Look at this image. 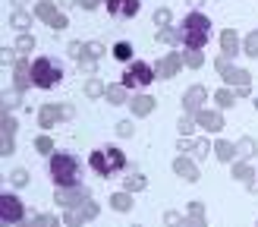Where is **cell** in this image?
I'll return each mask as SVG.
<instances>
[{"instance_id": "cell-1", "label": "cell", "mask_w": 258, "mask_h": 227, "mask_svg": "<svg viewBox=\"0 0 258 227\" xmlns=\"http://www.w3.org/2000/svg\"><path fill=\"white\" fill-rule=\"evenodd\" d=\"M176 32H179V41L186 44V50H202L211 38V19L205 13L192 10V13H186V19Z\"/></svg>"}, {"instance_id": "cell-2", "label": "cell", "mask_w": 258, "mask_h": 227, "mask_svg": "<svg viewBox=\"0 0 258 227\" xmlns=\"http://www.w3.org/2000/svg\"><path fill=\"white\" fill-rule=\"evenodd\" d=\"M47 171H50V180L57 186H82V164L70 151H54Z\"/></svg>"}, {"instance_id": "cell-3", "label": "cell", "mask_w": 258, "mask_h": 227, "mask_svg": "<svg viewBox=\"0 0 258 227\" xmlns=\"http://www.w3.org/2000/svg\"><path fill=\"white\" fill-rule=\"evenodd\" d=\"M32 82L35 88H54L63 82V70H60V63L54 57H38L32 63Z\"/></svg>"}, {"instance_id": "cell-4", "label": "cell", "mask_w": 258, "mask_h": 227, "mask_svg": "<svg viewBox=\"0 0 258 227\" xmlns=\"http://www.w3.org/2000/svg\"><path fill=\"white\" fill-rule=\"evenodd\" d=\"M154 76H158V73H154V70L148 67V63L133 60V63L126 67V73H123L120 85H123V88H148V85L154 82Z\"/></svg>"}, {"instance_id": "cell-5", "label": "cell", "mask_w": 258, "mask_h": 227, "mask_svg": "<svg viewBox=\"0 0 258 227\" xmlns=\"http://www.w3.org/2000/svg\"><path fill=\"white\" fill-rule=\"evenodd\" d=\"M214 70H217V73L224 76V82H227V85H249V82H252V76H249L246 70L233 67V63H230V60H227L224 54H221V57L214 60Z\"/></svg>"}, {"instance_id": "cell-6", "label": "cell", "mask_w": 258, "mask_h": 227, "mask_svg": "<svg viewBox=\"0 0 258 227\" xmlns=\"http://www.w3.org/2000/svg\"><path fill=\"white\" fill-rule=\"evenodd\" d=\"M92 196H88V189L85 186H60L57 193H54V202L63 208H79L82 202H88Z\"/></svg>"}, {"instance_id": "cell-7", "label": "cell", "mask_w": 258, "mask_h": 227, "mask_svg": "<svg viewBox=\"0 0 258 227\" xmlns=\"http://www.w3.org/2000/svg\"><path fill=\"white\" fill-rule=\"evenodd\" d=\"M35 16L41 19V22H47L50 29H57V32H60V29H67V25H70V19L63 16V13H60L54 4H50V0H41V4L35 7Z\"/></svg>"}, {"instance_id": "cell-8", "label": "cell", "mask_w": 258, "mask_h": 227, "mask_svg": "<svg viewBox=\"0 0 258 227\" xmlns=\"http://www.w3.org/2000/svg\"><path fill=\"white\" fill-rule=\"evenodd\" d=\"M22 202L16 199V196H10V193H4L0 196V221L4 224H19L22 221Z\"/></svg>"}, {"instance_id": "cell-9", "label": "cell", "mask_w": 258, "mask_h": 227, "mask_svg": "<svg viewBox=\"0 0 258 227\" xmlns=\"http://www.w3.org/2000/svg\"><path fill=\"white\" fill-rule=\"evenodd\" d=\"M92 218H98V202L88 199V202H82L79 208H70V214L63 218V224H67V227H79V224L92 221Z\"/></svg>"}, {"instance_id": "cell-10", "label": "cell", "mask_w": 258, "mask_h": 227, "mask_svg": "<svg viewBox=\"0 0 258 227\" xmlns=\"http://www.w3.org/2000/svg\"><path fill=\"white\" fill-rule=\"evenodd\" d=\"M205 101H208V88H205V85H192V88H186V95H183V107H186V114H199Z\"/></svg>"}, {"instance_id": "cell-11", "label": "cell", "mask_w": 258, "mask_h": 227, "mask_svg": "<svg viewBox=\"0 0 258 227\" xmlns=\"http://www.w3.org/2000/svg\"><path fill=\"white\" fill-rule=\"evenodd\" d=\"M179 67H183V54H167V57H161L158 60V67H154V73L161 76V79H173V76L179 73Z\"/></svg>"}, {"instance_id": "cell-12", "label": "cell", "mask_w": 258, "mask_h": 227, "mask_svg": "<svg viewBox=\"0 0 258 227\" xmlns=\"http://www.w3.org/2000/svg\"><path fill=\"white\" fill-rule=\"evenodd\" d=\"M13 79H16V92H25L29 85H35L32 82V63L19 57L16 63H13Z\"/></svg>"}, {"instance_id": "cell-13", "label": "cell", "mask_w": 258, "mask_h": 227, "mask_svg": "<svg viewBox=\"0 0 258 227\" xmlns=\"http://www.w3.org/2000/svg\"><path fill=\"white\" fill-rule=\"evenodd\" d=\"M107 10L120 19H129L139 13V0H107Z\"/></svg>"}, {"instance_id": "cell-14", "label": "cell", "mask_w": 258, "mask_h": 227, "mask_svg": "<svg viewBox=\"0 0 258 227\" xmlns=\"http://www.w3.org/2000/svg\"><path fill=\"white\" fill-rule=\"evenodd\" d=\"M154 104H158V101H154L151 95H136L133 101H129V110H133L136 117H148V114L154 110Z\"/></svg>"}, {"instance_id": "cell-15", "label": "cell", "mask_w": 258, "mask_h": 227, "mask_svg": "<svg viewBox=\"0 0 258 227\" xmlns=\"http://www.w3.org/2000/svg\"><path fill=\"white\" fill-rule=\"evenodd\" d=\"M60 117H63L60 104H41V110H38V123H41L44 130H50V126H54Z\"/></svg>"}, {"instance_id": "cell-16", "label": "cell", "mask_w": 258, "mask_h": 227, "mask_svg": "<svg viewBox=\"0 0 258 227\" xmlns=\"http://www.w3.org/2000/svg\"><path fill=\"white\" fill-rule=\"evenodd\" d=\"M196 120L205 126V130H211V133H221L224 130V117H221V114H214V110H199Z\"/></svg>"}, {"instance_id": "cell-17", "label": "cell", "mask_w": 258, "mask_h": 227, "mask_svg": "<svg viewBox=\"0 0 258 227\" xmlns=\"http://www.w3.org/2000/svg\"><path fill=\"white\" fill-rule=\"evenodd\" d=\"M208 139H189V136H183L179 139V151H196V158H205L208 155Z\"/></svg>"}, {"instance_id": "cell-18", "label": "cell", "mask_w": 258, "mask_h": 227, "mask_svg": "<svg viewBox=\"0 0 258 227\" xmlns=\"http://www.w3.org/2000/svg\"><path fill=\"white\" fill-rule=\"evenodd\" d=\"M173 171H176L179 177H186L189 183H196V180H199V167H196V164H192L186 155H179V158L173 161Z\"/></svg>"}, {"instance_id": "cell-19", "label": "cell", "mask_w": 258, "mask_h": 227, "mask_svg": "<svg viewBox=\"0 0 258 227\" xmlns=\"http://www.w3.org/2000/svg\"><path fill=\"white\" fill-rule=\"evenodd\" d=\"M221 50H224V57H227V60H230V57H236V50H239V38H236L233 29H224V32H221Z\"/></svg>"}, {"instance_id": "cell-20", "label": "cell", "mask_w": 258, "mask_h": 227, "mask_svg": "<svg viewBox=\"0 0 258 227\" xmlns=\"http://www.w3.org/2000/svg\"><path fill=\"white\" fill-rule=\"evenodd\" d=\"M233 177H236V180H242L249 189H252L255 180H258V177H255V167H249L246 161H236V164H233Z\"/></svg>"}, {"instance_id": "cell-21", "label": "cell", "mask_w": 258, "mask_h": 227, "mask_svg": "<svg viewBox=\"0 0 258 227\" xmlns=\"http://www.w3.org/2000/svg\"><path fill=\"white\" fill-rule=\"evenodd\" d=\"M88 164L95 167V174H101V177H110L113 171H110V164H107V158H104V148H98V151H92V158H88Z\"/></svg>"}, {"instance_id": "cell-22", "label": "cell", "mask_w": 258, "mask_h": 227, "mask_svg": "<svg viewBox=\"0 0 258 227\" xmlns=\"http://www.w3.org/2000/svg\"><path fill=\"white\" fill-rule=\"evenodd\" d=\"M104 158H107V164H110V171H123V164H126V155L120 148H104Z\"/></svg>"}, {"instance_id": "cell-23", "label": "cell", "mask_w": 258, "mask_h": 227, "mask_svg": "<svg viewBox=\"0 0 258 227\" xmlns=\"http://www.w3.org/2000/svg\"><path fill=\"white\" fill-rule=\"evenodd\" d=\"M10 25H13V29H19V32H25V29L32 25V13H25V10H16V13L10 16Z\"/></svg>"}, {"instance_id": "cell-24", "label": "cell", "mask_w": 258, "mask_h": 227, "mask_svg": "<svg viewBox=\"0 0 258 227\" xmlns=\"http://www.w3.org/2000/svg\"><path fill=\"white\" fill-rule=\"evenodd\" d=\"M110 208L129 211V208H133V196H129V193H113V196H110Z\"/></svg>"}, {"instance_id": "cell-25", "label": "cell", "mask_w": 258, "mask_h": 227, "mask_svg": "<svg viewBox=\"0 0 258 227\" xmlns=\"http://www.w3.org/2000/svg\"><path fill=\"white\" fill-rule=\"evenodd\" d=\"M214 151H217V158H221V161H233L236 158V145L233 142H224V139L214 145Z\"/></svg>"}, {"instance_id": "cell-26", "label": "cell", "mask_w": 258, "mask_h": 227, "mask_svg": "<svg viewBox=\"0 0 258 227\" xmlns=\"http://www.w3.org/2000/svg\"><path fill=\"white\" fill-rule=\"evenodd\" d=\"M85 95L88 98H101V95H107V85L101 82V79H88L85 82Z\"/></svg>"}, {"instance_id": "cell-27", "label": "cell", "mask_w": 258, "mask_h": 227, "mask_svg": "<svg viewBox=\"0 0 258 227\" xmlns=\"http://www.w3.org/2000/svg\"><path fill=\"white\" fill-rule=\"evenodd\" d=\"M183 63H186L189 70H199L202 63H205V57H202V50H186V54H183Z\"/></svg>"}, {"instance_id": "cell-28", "label": "cell", "mask_w": 258, "mask_h": 227, "mask_svg": "<svg viewBox=\"0 0 258 227\" xmlns=\"http://www.w3.org/2000/svg\"><path fill=\"white\" fill-rule=\"evenodd\" d=\"M104 98L110 101V104H123V101H126V88H123V85H110Z\"/></svg>"}, {"instance_id": "cell-29", "label": "cell", "mask_w": 258, "mask_h": 227, "mask_svg": "<svg viewBox=\"0 0 258 227\" xmlns=\"http://www.w3.org/2000/svg\"><path fill=\"white\" fill-rule=\"evenodd\" d=\"M104 50H107V47L101 44V41H88V44H85V54H82V57H92V60H98V57H104Z\"/></svg>"}, {"instance_id": "cell-30", "label": "cell", "mask_w": 258, "mask_h": 227, "mask_svg": "<svg viewBox=\"0 0 258 227\" xmlns=\"http://www.w3.org/2000/svg\"><path fill=\"white\" fill-rule=\"evenodd\" d=\"M113 57H117V60H133V44H129V41L113 44Z\"/></svg>"}, {"instance_id": "cell-31", "label": "cell", "mask_w": 258, "mask_h": 227, "mask_svg": "<svg viewBox=\"0 0 258 227\" xmlns=\"http://www.w3.org/2000/svg\"><path fill=\"white\" fill-rule=\"evenodd\" d=\"M154 25H158V29H167V25H170V10H167V7L154 10Z\"/></svg>"}, {"instance_id": "cell-32", "label": "cell", "mask_w": 258, "mask_h": 227, "mask_svg": "<svg viewBox=\"0 0 258 227\" xmlns=\"http://www.w3.org/2000/svg\"><path fill=\"white\" fill-rule=\"evenodd\" d=\"M214 101H217V107H233V92H230V88H221V92L214 95Z\"/></svg>"}, {"instance_id": "cell-33", "label": "cell", "mask_w": 258, "mask_h": 227, "mask_svg": "<svg viewBox=\"0 0 258 227\" xmlns=\"http://www.w3.org/2000/svg\"><path fill=\"white\" fill-rule=\"evenodd\" d=\"M236 151H239V158H252L255 155V139H239Z\"/></svg>"}, {"instance_id": "cell-34", "label": "cell", "mask_w": 258, "mask_h": 227, "mask_svg": "<svg viewBox=\"0 0 258 227\" xmlns=\"http://www.w3.org/2000/svg\"><path fill=\"white\" fill-rule=\"evenodd\" d=\"M242 50H246L249 57H258V32H249V35H246V44H242Z\"/></svg>"}, {"instance_id": "cell-35", "label": "cell", "mask_w": 258, "mask_h": 227, "mask_svg": "<svg viewBox=\"0 0 258 227\" xmlns=\"http://www.w3.org/2000/svg\"><path fill=\"white\" fill-rule=\"evenodd\" d=\"M158 41H164V44H176V41H179V32L167 25V29H161V32H158Z\"/></svg>"}, {"instance_id": "cell-36", "label": "cell", "mask_w": 258, "mask_h": 227, "mask_svg": "<svg viewBox=\"0 0 258 227\" xmlns=\"http://www.w3.org/2000/svg\"><path fill=\"white\" fill-rule=\"evenodd\" d=\"M35 148L41 151V155H54V142H50V136H38L35 139Z\"/></svg>"}, {"instance_id": "cell-37", "label": "cell", "mask_w": 258, "mask_h": 227, "mask_svg": "<svg viewBox=\"0 0 258 227\" xmlns=\"http://www.w3.org/2000/svg\"><path fill=\"white\" fill-rule=\"evenodd\" d=\"M32 47H35V38H32V35H22L19 41H16V50H19L22 57H25V54H32Z\"/></svg>"}, {"instance_id": "cell-38", "label": "cell", "mask_w": 258, "mask_h": 227, "mask_svg": "<svg viewBox=\"0 0 258 227\" xmlns=\"http://www.w3.org/2000/svg\"><path fill=\"white\" fill-rule=\"evenodd\" d=\"M35 227H60V221L54 218V214H35Z\"/></svg>"}, {"instance_id": "cell-39", "label": "cell", "mask_w": 258, "mask_h": 227, "mask_svg": "<svg viewBox=\"0 0 258 227\" xmlns=\"http://www.w3.org/2000/svg\"><path fill=\"white\" fill-rule=\"evenodd\" d=\"M95 70H98V63L92 57H79V73L82 76H95Z\"/></svg>"}, {"instance_id": "cell-40", "label": "cell", "mask_w": 258, "mask_h": 227, "mask_svg": "<svg viewBox=\"0 0 258 227\" xmlns=\"http://www.w3.org/2000/svg\"><path fill=\"white\" fill-rule=\"evenodd\" d=\"M13 133H16V120L10 114H4V139H13Z\"/></svg>"}, {"instance_id": "cell-41", "label": "cell", "mask_w": 258, "mask_h": 227, "mask_svg": "<svg viewBox=\"0 0 258 227\" xmlns=\"http://www.w3.org/2000/svg\"><path fill=\"white\" fill-rule=\"evenodd\" d=\"M10 180H13V186H25V183H29V171H13V177H10Z\"/></svg>"}, {"instance_id": "cell-42", "label": "cell", "mask_w": 258, "mask_h": 227, "mask_svg": "<svg viewBox=\"0 0 258 227\" xmlns=\"http://www.w3.org/2000/svg\"><path fill=\"white\" fill-rule=\"evenodd\" d=\"M145 183H148L145 177H142V174H136V177H129V180H126V189H142Z\"/></svg>"}, {"instance_id": "cell-43", "label": "cell", "mask_w": 258, "mask_h": 227, "mask_svg": "<svg viewBox=\"0 0 258 227\" xmlns=\"http://www.w3.org/2000/svg\"><path fill=\"white\" fill-rule=\"evenodd\" d=\"M192 126H196V120H192V117H179V133H183V136L192 133Z\"/></svg>"}, {"instance_id": "cell-44", "label": "cell", "mask_w": 258, "mask_h": 227, "mask_svg": "<svg viewBox=\"0 0 258 227\" xmlns=\"http://www.w3.org/2000/svg\"><path fill=\"white\" fill-rule=\"evenodd\" d=\"M16 104H19V95H4V114H10Z\"/></svg>"}, {"instance_id": "cell-45", "label": "cell", "mask_w": 258, "mask_h": 227, "mask_svg": "<svg viewBox=\"0 0 258 227\" xmlns=\"http://www.w3.org/2000/svg\"><path fill=\"white\" fill-rule=\"evenodd\" d=\"M164 221H167V227H179V221H183V218H179V211H167Z\"/></svg>"}, {"instance_id": "cell-46", "label": "cell", "mask_w": 258, "mask_h": 227, "mask_svg": "<svg viewBox=\"0 0 258 227\" xmlns=\"http://www.w3.org/2000/svg\"><path fill=\"white\" fill-rule=\"evenodd\" d=\"M117 133H120V136H126V139H129V136H133V123H129V120H123V123H120V126H117Z\"/></svg>"}, {"instance_id": "cell-47", "label": "cell", "mask_w": 258, "mask_h": 227, "mask_svg": "<svg viewBox=\"0 0 258 227\" xmlns=\"http://www.w3.org/2000/svg\"><path fill=\"white\" fill-rule=\"evenodd\" d=\"M186 227H205V214H189V224Z\"/></svg>"}, {"instance_id": "cell-48", "label": "cell", "mask_w": 258, "mask_h": 227, "mask_svg": "<svg viewBox=\"0 0 258 227\" xmlns=\"http://www.w3.org/2000/svg\"><path fill=\"white\" fill-rule=\"evenodd\" d=\"M101 4H107V0H79L82 10H95V7H101Z\"/></svg>"}, {"instance_id": "cell-49", "label": "cell", "mask_w": 258, "mask_h": 227, "mask_svg": "<svg viewBox=\"0 0 258 227\" xmlns=\"http://www.w3.org/2000/svg\"><path fill=\"white\" fill-rule=\"evenodd\" d=\"M70 54H73V57H82V54H85V44L73 41V44H70Z\"/></svg>"}, {"instance_id": "cell-50", "label": "cell", "mask_w": 258, "mask_h": 227, "mask_svg": "<svg viewBox=\"0 0 258 227\" xmlns=\"http://www.w3.org/2000/svg\"><path fill=\"white\" fill-rule=\"evenodd\" d=\"M13 148H16V145H13V139H4V148H0V155L10 158V155H13Z\"/></svg>"}, {"instance_id": "cell-51", "label": "cell", "mask_w": 258, "mask_h": 227, "mask_svg": "<svg viewBox=\"0 0 258 227\" xmlns=\"http://www.w3.org/2000/svg\"><path fill=\"white\" fill-rule=\"evenodd\" d=\"M0 60H4V63H7V67H10V63H16L19 57H16V54H10V50H0Z\"/></svg>"}, {"instance_id": "cell-52", "label": "cell", "mask_w": 258, "mask_h": 227, "mask_svg": "<svg viewBox=\"0 0 258 227\" xmlns=\"http://www.w3.org/2000/svg\"><path fill=\"white\" fill-rule=\"evenodd\" d=\"M189 214H205V205H202V202H192V205H189Z\"/></svg>"}, {"instance_id": "cell-53", "label": "cell", "mask_w": 258, "mask_h": 227, "mask_svg": "<svg viewBox=\"0 0 258 227\" xmlns=\"http://www.w3.org/2000/svg\"><path fill=\"white\" fill-rule=\"evenodd\" d=\"M60 110H63V120H70V117H73V104H63Z\"/></svg>"}, {"instance_id": "cell-54", "label": "cell", "mask_w": 258, "mask_h": 227, "mask_svg": "<svg viewBox=\"0 0 258 227\" xmlns=\"http://www.w3.org/2000/svg\"><path fill=\"white\" fill-rule=\"evenodd\" d=\"M16 227H35V221H25V218H22V221H19Z\"/></svg>"}, {"instance_id": "cell-55", "label": "cell", "mask_w": 258, "mask_h": 227, "mask_svg": "<svg viewBox=\"0 0 258 227\" xmlns=\"http://www.w3.org/2000/svg\"><path fill=\"white\" fill-rule=\"evenodd\" d=\"M60 4H63V7H73V4H76V0H60Z\"/></svg>"}, {"instance_id": "cell-56", "label": "cell", "mask_w": 258, "mask_h": 227, "mask_svg": "<svg viewBox=\"0 0 258 227\" xmlns=\"http://www.w3.org/2000/svg\"><path fill=\"white\" fill-rule=\"evenodd\" d=\"M189 4H192V7H202V4H205V0H189Z\"/></svg>"}, {"instance_id": "cell-57", "label": "cell", "mask_w": 258, "mask_h": 227, "mask_svg": "<svg viewBox=\"0 0 258 227\" xmlns=\"http://www.w3.org/2000/svg\"><path fill=\"white\" fill-rule=\"evenodd\" d=\"M13 4H16V7H19V10H22V7H25V0H13Z\"/></svg>"}, {"instance_id": "cell-58", "label": "cell", "mask_w": 258, "mask_h": 227, "mask_svg": "<svg viewBox=\"0 0 258 227\" xmlns=\"http://www.w3.org/2000/svg\"><path fill=\"white\" fill-rule=\"evenodd\" d=\"M252 193H258V180H255V186H252Z\"/></svg>"}, {"instance_id": "cell-59", "label": "cell", "mask_w": 258, "mask_h": 227, "mask_svg": "<svg viewBox=\"0 0 258 227\" xmlns=\"http://www.w3.org/2000/svg\"><path fill=\"white\" fill-rule=\"evenodd\" d=\"M136 227H139V224H136Z\"/></svg>"}, {"instance_id": "cell-60", "label": "cell", "mask_w": 258, "mask_h": 227, "mask_svg": "<svg viewBox=\"0 0 258 227\" xmlns=\"http://www.w3.org/2000/svg\"><path fill=\"white\" fill-rule=\"evenodd\" d=\"M255 227H258V224H255Z\"/></svg>"}]
</instances>
